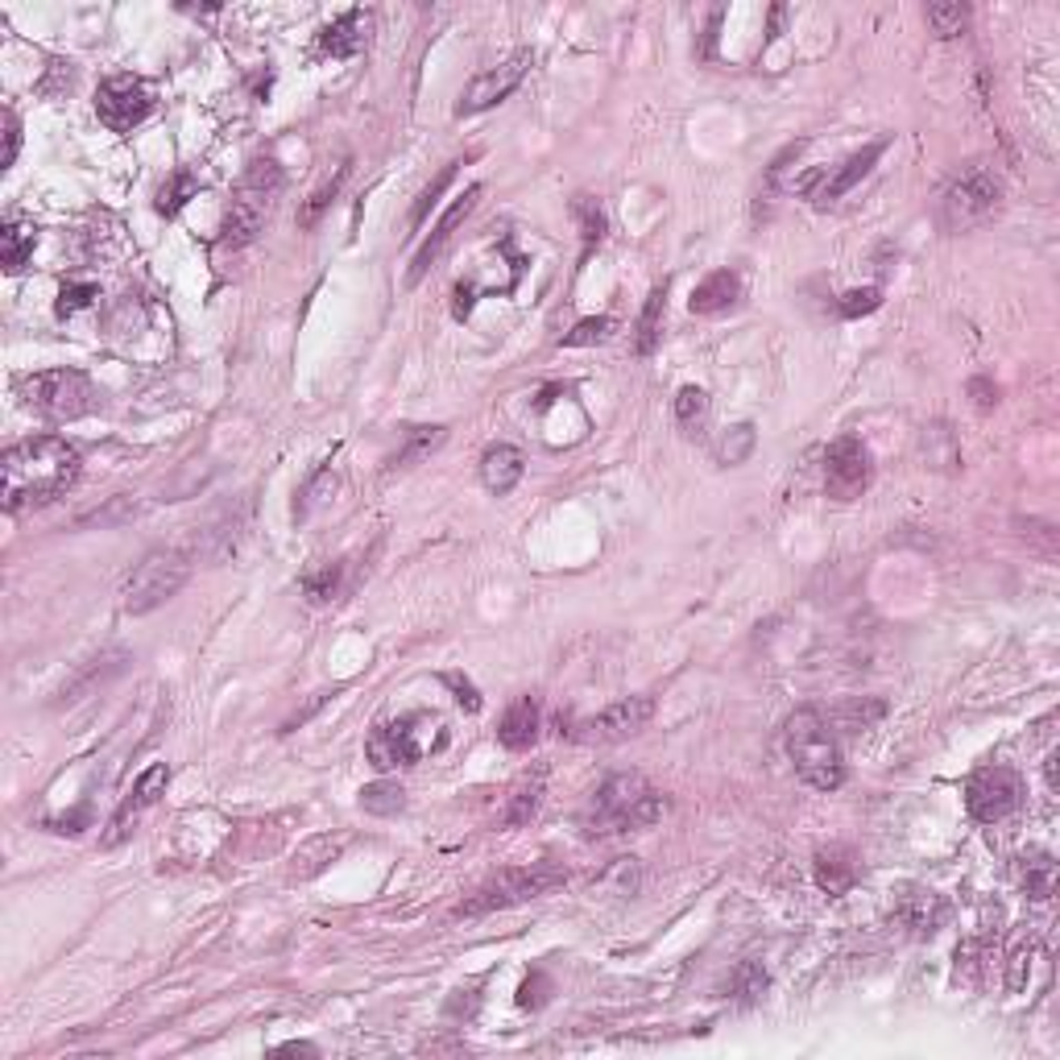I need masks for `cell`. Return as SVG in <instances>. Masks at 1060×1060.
<instances>
[{"mask_svg": "<svg viewBox=\"0 0 1060 1060\" xmlns=\"http://www.w3.org/2000/svg\"><path fill=\"white\" fill-rule=\"evenodd\" d=\"M0 473H4L0 497H4V509H9V514L50 506V502L67 494L75 485V477H79V448L59 436L21 439V444H13V448L4 451Z\"/></svg>", "mask_w": 1060, "mask_h": 1060, "instance_id": "1", "label": "cell"}, {"mask_svg": "<svg viewBox=\"0 0 1060 1060\" xmlns=\"http://www.w3.org/2000/svg\"><path fill=\"white\" fill-rule=\"evenodd\" d=\"M659 816H663V796L630 770V775H610L596 787L581 816V828L584 837H613V833L651 828Z\"/></svg>", "mask_w": 1060, "mask_h": 1060, "instance_id": "2", "label": "cell"}, {"mask_svg": "<svg viewBox=\"0 0 1060 1060\" xmlns=\"http://www.w3.org/2000/svg\"><path fill=\"white\" fill-rule=\"evenodd\" d=\"M787 755L796 762V775L816 791H837L845 784L842 741L833 733V721L816 709H799L787 721Z\"/></svg>", "mask_w": 1060, "mask_h": 1060, "instance_id": "3", "label": "cell"}, {"mask_svg": "<svg viewBox=\"0 0 1060 1060\" xmlns=\"http://www.w3.org/2000/svg\"><path fill=\"white\" fill-rule=\"evenodd\" d=\"M448 746V726L436 712H407V717H393L381 721L369 741H364V758L369 767L378 770H402L422 762L427 755H436Z\"/></svg>", "mask_w": 1060, "mask_h": 1060, "instance_id": "4", "label": "cell"}, {"mask_svg": "<svg viewBox=\"0 0 1060 1060\" xmlns=\"http://www.w3.org/2000/svg\"><path fill=\"white\" fill-rule=\"evenodd\" d=\"M286 175L274 158H253L249 162L245 178L236 187L233 204L224 212V228H220V245L224 249H245L253 236L262 233L265 216H270V204L278 200Z\"/></svg>", "mask_w": 1060, "mask_h": 1060, "instance_id": "5", "label": "cell"}, {"mask_svg": "<svg viewBox=\"0 0 1060 1060\" xmlns=\"http://www.w3.org/2000/svg\"><path fill=\"white\" fill-rule=\"evenodd\" d=\"M17 393L21 402L42 415L50 422H71L84 419L88 410H96L100 393L91 386L79 369H42V373H30V378L17 381Z\"/></svg>", "mask_w": 1060, "mask_h": 1060, "instance_id": "6", "label": "cell"}, {"mask_svg": "<svg viewBox=\"0 0 1060 1060\" xmlns=\"http://www.w3.org/2000/svg\"><path fill=\"white\" fill-rule=\"evenodd\" d=\"M567 871H560L555 862H535V866H514V871H502L497 878H489L485 886L473 891V899H465L456 907V915H489V912H506V907H518L526 899H538L547 895L555 886H564Z\"/></svg>", "mask_w": 1060, "mask_h": 1060, "instance_id": "7", "label": "cell"}, {"mask_svg": "<svg viewBox=\"0 0 1060 1060\" xmlns=\"http://www.w3.org/2000/svg\"><path fill=\"white\" fill-rule=\"evenodd\" d=\"M1002 207V183L999 175H990L986 166H970L961 171L941 195V228L944 233H970L982 228L986 220L999 216Z\"/></svg>", "mask_w": 1060, "mask_h": 1060, "instance_id": "8", "label": "cell"}, {"mask_svg": "<svg viewBox=\"0 0 1060 1060\" xmlns=\"http://www.w3.org/2000/svg\"><path fill=\"white\" fill-rule=\"evenodd\" d=\"M187 576H191V560L183 552H175V547L149 552L146 560L129 572V581H125V610L129 613L162 610V605L187 584Z\"/></svg>", "mask_w": 1060, "mask_h": 1060, "instance_id": "9", "label": "cell"}, {"mask_svg": "<svg viewBox=\"0 0 1060 1060\" xmlns=\"http://www.w3.org/2000/svg\"><path fill=\"white\" fill-rule=\"evenodd\" d=\"M154 113V88L137 75H113L96 91V117L113 133H133Z\"/></svg>", "mask_w": 1060, "mask_h": 1060, "instance_id": "10", "label": "cell"}, {"mask_svg": "<svg viewBox=\"0 0 1060 1060\" xmlns=\"http://www.w3.org/2000/svg\"><path fill=\"white\" fill-rule=\"evenodd\" d=\"M1019 804H1023V779H1019V770L1011 767L978 770L970 779V787H965V808H970V816L982 820V825L1006 820Z\"/></svg>", "mask_w": 1060, "mask_h": 1060, "instance_id": "11", "label": "cell"}, {"mask_svg": "<svg viewBox=\"0 0 1060 1060\" xmlns=\"http://www.w3.org/2000/svg\"><path fill=\"white\" fill-rule=\"evenodd\" d=\"M874 465L871 451L862 448V439L845 436L825 451V494L833 502H857L871 489Z\"/></svg>", "mask_w": 1060, "mask_h": 1060, "instance_id": "12", "label": "cell"}, {"mask_svg": "<svg viewBox=\"0 0 1060 1060\" xmlns=\"http://www.w3.org/2000/svg\"><path fill=\"white\" fill-rule=\"evenodd\" d=\"M531 62H535V55H531V50H518V55H509L502 67H494V71H480L477 79H473V84L460 91L456 113H460V117H477V113H485V108H494V104L509 100V91H514L526 79Z\"/></svg>", "mask_w": 1060, "mask_h": 1060, "instance_id": "13", "label": "cell"}, {"mask_svg": "<svg viewBox=\"0 0 1060 1060\" xmlns=\"http://www.w3.org/2000/svg\"><path fill=\"white\" fill-rule=\"evenodd\" d=\"M654 717V700L651 697H625L617 704H610L605 712H596L593 721H584V741H625L642 733Z\"/></svg>", "mask_w": 1060, "mask_h": 1060, "instance_id": "14", "label": "cell"}, {"mask_svg": "<svg viewBox=\"0 0 1060 1060\" xmlns=\"http://www.w3.org/2000/svg\"><path fill=\"white\" fill-rule=\"evenodd\" d=\"M477 200H480V183H473V187H468L465 195H460V200H456V204L444 212V220H439L436 228H431V236H427V245H422L419 253H415V262H410L407 286H419L422 278L436 270V262L444 257V249L451 245V236H456V228L465 224L468 212L477 207Z\"/></svg>", "mask_w": 1060, "mask_h": 1060, "instance_id": "15", "label": "cell"}, {"mask_svg": "<svg viewBox=\"0 0 1060 1060\" xmlns=\"http://www.w3.org/2000/svg\"><path fill=\"white\" fill-rule=\"evenodd\" d=\"M166 784H171V767H166V762H154V767H149L146 775H142V779L133 784L129 799L120 804V813L113 816V825H108V837H104V845H108V849L129 837L133 825L142 820V813H149V808H154V804L162 799Z\"/></svg>", "mask_w": 1060, "mask_h": 1060, "instance_id": "16", "label": "cell"}, {"mask_svg": "<svg viewBox=\"0 0 1060 1060\" xmlns=\"http://www.w3.org/2000/svg\"><path fill=\"white\" fill-rule=\"evenodd\" d=\"M883 149H886L883 142H874V146H866V149H857V154H849V158H845L842 166H837V171H833V175H828L825 183H820V187L813 191L816 204L825 207V204H837L842 195H849V191H854L857 183H862V178H866V175L874 171V162L883 158Z\"/></svg>", "mask_w": 1060, "mask_h": 1060, "instance_id": "17", "label": "cell"}, {"mask_svg": "<svg viewBox=\"0 0 1060 1060\" xmlns=\"http://www.w3.org/2000/svg\"><path fill=\"white\" fill-rule=\"evenodd\" d=\"M369 30H373V17L364 13V9H349L344 17H335L332 26H323L320 50L332 55V59H352L357 50H364Z\"/></svg>", "mask_w": 1060, "mask_h": 1060, "instance_id": "18", "label": "cell"}, {"mask_svg": "<svg viewBox=\"0 0 1060 1060\" xmlns=\"http://www.w3.org/2000/svg\"><path fill=\"white\" fill-rule=\"evenodd\" d=\"M523 473H526V460L514 444H494V448L480 456V480H485V489L497 497H506L509 489L523 480Z\"/></svg>", "mask_w": 1060, "mask_h": 1060, "instance_id": "19", "label": "cell"}, {"mask_svg": "<svg viewBox=\"0 0 1060 1060\" xmlns=\"http://www.w3.org/2000/svg\"><path fill=\"white\" fill-rule=\"evenodd\" d=\"M813 874H816V886H820L825 895H845V891L857 883L854 849H845V845H828V849H820L813 862Z\"/></svg>", "mask_w": 1060, "mask_h": 1060, "instance_id": "20", "label": "cell"}, {"mask_svg": "<svg viewBox=\"0 0 1060 1060\" xmlns=\"http://www.w3.org/2000/svg\"><path fill=\"white\" fill-rule=\"evenodd\" d=\"M738 299H741V278L733 274V270H717V274H709L697 291H692L688 311H692V315H721V311H729Z\"/></svg>", "mask_w": 1060, "mask_h": 1060, "instance_id": "21", "label": "cell"}, {"mask_svg": "<svg viewBox=\"0 0 1060 1060\" xmlns=\"http://www.w3.org/2000/svg\"><path fill=\"white\" fill-rule=\"evenodd\" d=\"M538 726H543V717H538V704L531 697L514 700L506 709V717H502V726H497V741L506 746V750H531L538 738Z\"/></svg>", "mask_w": 1060, "mask_h": 1060, "instance_id": "22", "label": "cell"}, {"mask_svg": "<svg viewBox=\"0 0 1060 1060\" xmlns=\"http://www.w3.org/2000/svg\"><path fill=\"white\" fill-rule=\"evenodd\" d=\"M944 912H949V907H944V899L936 891H907L899 899V920L915 932H936Z\"/></svg>", "mask_w": 1060, "mask_h": 1060, "instance_id": "23", "label": "cell"}, {"mask_svg": "<svg viewBox=\"0 0 1060 1060\" xmlns=\"http://www.w3.org/2000/svg\"><path fill=\"white\" fill-rule=\"evenodd\" d=\"M344 589H349V564H344V560L323 564V567H315V572H307L303 576V593L311 605H332V601L344 596Z\"/></svg>", "mask_w": 1060, "mask_h": 1060, "instance_id": "24", "label": "cell"}, {"mask_svg": "<svg viewBox=\"0 0 1060 1060\" xmlns=\"http://www.w3.org/2000/svg\"><path fill=\"white\" fill-rule=\"evenodd\" d=\"M663 303H668V286H654L646 307H642L639 323H634V352L651 357L659 349V335H663Z\"/></svg>", "mask_w": 1060, "mask_h": 1060, "instance_id": "25", "label": "cell"}, {"mask_svg": "<svg viewBox=\"0 0 1060 1060\" xmlns=\"http://www.w3.org/2000/svg\"><path fill=\"white\" fill-rule=\"evenodd\" d=\"M33 245H38V228L26 224V220H9L4 233H0V249H4V270L9 274H21L26 262L33 257Z\"/></svg>", "mask_w": 1060, "mask_h": 1060, "instance_id": "26", "label": "cell"}, {"mask_svg": "<svg viewBox=\"0 0 1060 1060\" xmlns=\"http://www.w3.org/2000/svg\"><path fill=\"white\" fill-rule=\"evenodd\" d=\"M349 171H352V162L344 158V162H340V166L332 171V175L323 178L320 187L311 191V200H307V204L299 207V228H315V224H320V216L328 212V207H332L335 195H340V183L349 178Z\"/></svg>", "mask_w": 1060, "mask_h": 1060, "instance_id": "27", "label": "cell"}, {"mask_svg": "<svg viewBox=\"0 0 1060 1060\" xmlns=\"http://www.w3.org/2000/svg\"><path fill=\"white\" fill-rule=\"evenodd\" d=\"M1023 891H1028V899L1035 903L1052 899V891H1057V862L1048 854L1023 857Z\"/></svg>", "mask_w": 1060, "mask_h": 1060, "instance_id": "28", "label": "cell"}, {"mask_svg": "<svg viewBox=\"0 0 1060 1060\" xmlns=\"http://www.w3.org/2000/svg\"><path fill=\"white\" fill-rule=\"evenodd\" d=\"M444 439H448V427H415V431H407V444L393 451L390 468H410L415 460L431 456V451H436Z\"/></svg>", "mask_w": 1060, "mask_h": 1060, "instance_id": "29", "label": "cell"}, {"mask_svg": "<svg viewBox=\"0 0 1060 1060\" xmlns=\"http://www.w3.org/2000/svg\"><path fill=\"white\" fill-rule=\"evenodd\" d=\"M361 808L369 816H398L407 808V791L393 779H378V784L361 787Z\"/></svg>", "mask_w": 1060, "mask_h": 1060, "instance_id": "30", "label": "cell"}, {"mask_svg": "<svg viewBox=\"0 0 1060 1060\" xmlns=\"http://www.w3.org/2000/svg\"><path fill=\"white\" fill-rule=\"evenodd\" d=\"M704 419H709V393L700 386H683L675 393V422H680L688 436H700L704 431Z\"/></svg>", "mask_w": 1060, "mask_h": 1060, "instance_id": "31", "label": "cell"}, {"mask_svg": "<svg viewBox=\"0 0 1060 1060\" xmlns=\"http://www.w3.org/2000/svg\"><path fill=\"white\" fill-rule=\"evenodd\" d=\"M195 195H200V178L191 175V171H175L158 191V212L162 216H178Z\"/></svg>", "mask_w": 1060, "mask_h": 1060, "instance_id": "32", "label": "cell"}, {"mask_svg": "<svg viewBox=\"0 0 1060 1060\" xmlns=\"http://www.w3.org/2000/svg\"><path fill=\"white\" fill-rule=\"evenodd\" d=\"M335 854H340V842H332V837H315V842L307 845V849H299L291 878H315V874H320Z\"/></svg>", "mask_w": 1060, "mask_h": 1060, "instance_id": "33", "label": "cell"}, {"mask_svg": "<svg viewBox=\"0 0 1060 1060\" xmlns=\"http://www.w3.org/2000/svg\"><path fill=\"white\" fill-rule=\"evenodd\" d=\"M572 212H576V220H581L584 257H589V253L601 245V236H605V212H601V204H596V200H589V195H576Z\"/></svg>", "mask_w": 1060, "mask_h": 1060, "instance_id": "34", "label": "cell"}, {"mask_svg": "<svg viewBox=\"0 0 1060 1060\" xmlns=\"http://www.w3.org/2000/svg\"><path fill=\"white\" fill-rule=\"evenodd\" d=\"M750 451H755V427H750V422H738V427L726 431V439L717 444V460H721V465H741Z\"/></svg>", "mask_w": 1060, "mask_h": 1060, "instance_id": "35", "label": "cell"}, {"mask_svg": "<svg viewBox=\"0 0 1060 1060\" xmlns=\"http://www.w3.org/2000/svg\"><path fill=\"white\" fill-rule=\"evenodd\" d=\"M928 26L941 38H957L970 26V4H928Z\"/></svg>", "mask_w": 1060, "mask_h": 1060, "instance_id": "36", "label": "cell"}, {"mask_svg": "<svg viewBox=\"0 0 1060 1060\" xmlns=\"http://www.w3.org/2000/svg\"><path fill=\"white\" fill-rule=\"evenodd\" d=\"M613 332V320L610 315H593V320H581L572 332L564 335V349H584V344H601V340H610Z\"/></svg>", "mask_w": 1060, "mask_h": 1060, "instance_id": "37", "label": "cell"}, {"mask_svg": "<svg viewBox=\"0 0 1060 1060\" xmlns=\"http://www.w3.org/2000/svg\"><path fill=\"white\" fill-rule=\"evenodd\" d=\"M456 166H460V162H451V166H444V171H439V175H436V183H431V187H427V191H422V195H419V204L410 207V220H407V224H410V233H415V228H419L422 220H427V212H431V207L439 204V195H444V187H448V183H451V175H456Z\"/></svg>", "mask_w": 1060, "mask_h": 1060, "instance_id": "38", "label": "cell"}, {"mask_svg": "<svg viewBox=\"0 0 1060 1060\" xmlns=\"http://www.w3.org/2000/svg\"><path fill=\"white\" fill-rule=\"evenodd\" d=\"M100 299V286L96 282H67L59 291V315L67 320V315H75V311H84V307H91Z\"/></svg>", "mask_w": 1060, "mask_h": 1060, "instance_id": "39", "label": "cell"}, {"mask_svg": "<svg viewBox=\"0 0 1060 1060\" xmlns=\"http://www.w3.org/2000/svg\"><path fill=\"white\" fill-rule=\"evenodd\" d=\"M878 303H883V291H878V286H862V291L842 294L837 311H842L845 320H857V315H871V311H878Z\"/></svg>", "mask_w": 1060, "mask_h": 1060, "instance_id": "40", "label": "cell"}, {"mask_svg": "<svg viewBox=\"0 0 1060 1060\" xmlns=\"http://www.w3.org/2000/svg\"><path fill=\"white\" fill-rule=\"evenodd\" d=\"M762 990H767V970L755 965V961H741L738 973H733V994L750 1002V999H758Z\"/></svg>", "mask_w": 1060, "mask_h": 1060, "instance_id": "41", "label": "cell"}, {"mask_svg": "<svg viewBox=\"0 0 1060 1060\" xmlns=\"http://www.w3.org/2000/svg\"><path fill=\"white\" fill-rule=\"evenodd\" d=\"M538 796H543V787L538 784L518 787V791H514V804H509V813H506V825H526L538 808Z\"/></svg>", "mask_w": 1060, "mask_h": 1060, "instance_id": "42", "label": "cell"}, {"mask_svg": "<svg viewBox=\"0 0 1060 1060\" xmlns=\"http://www.w3.org/2000/svg\"><path fill=\"white\" fill-rule=\"evenodd\" d=\"M444 683H448L451 692H456V704H460V709H468V712H477V709H480L477 688H473V683H468L465 675H456V671H451V675H444Z\"/></svg>", "mask_w": 1060, "mask_h": 1060, "instance_id": "43", "label": "cell"}, {"mask_svg": "<svg viewBox=\"0 0 1060 1060\" xmlns=\"http://www.w3.org/2000/svg\"><path fill=\"white\" fill-rule=\"evenodd\" d=\"M17 149H21V125H17V113L9 108L4 113V166L17 162Z\"/></svg>", "mask_w": 1060, "mask_h": 1060, "instance_id": "44", "label": "cell"}, {"mask_svg": "<svg viewBox=\"0 0 1060 1060\" xmlns=\"http://www.w3.org/2000/svg\"><path fill=\"white\" fill-rule=\"evenodd\" d=\"M970 393H973V402H978V410H990L994 402H999V386H994L990 378H973Z\"/></svg>", "mask_w": 1060, "mask_h": 1060, "instance_id": "45", "label": "cell"}, {"mask_svg": "<svg viewBox=\"0 0 1060 1060\" xmlns=\"http://www.w3.org/2000/svg\"><path fill=\"white\" fill-rule=\"evenodd\" d=\"M1044 770H1048V791H1057V750H1052V755H1048Z\"/></svg>", "mask_w": 1060, "mask_h": 1060, "instance_id": "46", "label": "cell"}, {"mask_svg": "<svg viewBox=\"0 0 1060 1060\" xmlns=\"http://www.w3.org/2000/svg\"><path fill=\"white\" fill-rule=\"evenodd\" d=\"M282 1052H315L311 1044H282Z\"/></svg>", "mask_w": 1060, "mask_h": 1060, "instance_id": "47", "label": "cell"}]
</instances>
